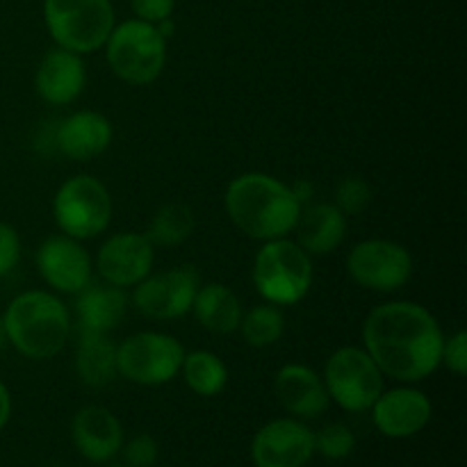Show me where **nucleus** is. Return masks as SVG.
<instances>
[{"mask_svg": "<svg viewBox=\"0 0 467 467\" xmlns=\"http://www.w3.org/2000/svg\"><path fill=\"white\" fill-rule=\"evenodd\" d=\"M274 392L276 400L287 413L296 418L313 420L328 409V392L324 381L315 369L306 365H285L276 372L274 379Z\"/></svg>", "mask_w": 467, "mask_h": 467, "instance_id": "a211bd4d", "label": "nucleus"}, {"mask_svg": "<svg viewBox=\"0 0 467 467\" xmlns=\"http://www.w3.org/2000/svg\"><path fill=\"white\" fill-rule=\"evenodd\" d=\"M130 5L140 21L153 23V26H158L164 18H171L176 9V0H130Z\"/></svg>", "mask_w": 467, "mask_h": 467, "instance_id": "2f4dec72", "label": "nucleus"}, {"mask_svg": "<svg viewBox=\"0 0 467 467\" xmlns=\"http://www.w3.org/2000/svg\"><path fill=\"white\" fill-rule=\"evenodd\" d=\"M363 342L381 374L401 383H418L438 369L445 337L424 306L390 301L365 319Z\"/></svg>", "mask_w": 467, "mask_h": 467, "instance_id": "f257e3e1", "label": "nucleus"}, {"mask_svg": "<svg viewBox=\"0 0 467 467\" xmlns=\"http://www.w3.org/2000/svg\"><path fill=\"white\" fill-rule=\"evenodd\" d=\"M128 296L121 287H114L109 283H87L76 299V313L80 331L89 333H109L121 324L126 317Z\"/></svg>", "mask_w": 467, "mask_h": 467, "instance_id": "412c9836", "label": "nucleus"}, {"mask_svg": "<svg viewBox=\"0 0 467 467\" xmlns=\"http://www.w3.org/2000/svg\"><path fill=\"white\" fill-rule=\"evenodd\" d=\"M324 386L328 400L349 413L372 409L383 392V374L369 354L358 347H342L333 351L324 368Z\"/></svg>", "mask_w": 467, "mask_h": 467, "instance_id": "6e6552de", "label": "nucleus"}, {"mask_svg": "<svg viewBox=\"0 0 467 467\" xmlns=\"http://www.w3.org/2000/svg\"><path fill=\"white\" fill-rule=\"evenodd\" d=\"M112 141V123L99 112H76L55 128V146L62 155L76 162L99 158Z\"/></svg>", "mask_w": 467, "mask_h": 467, "instance_id": "6ab92c4d", "label": "nucleus"}, {"mask_svg": "<svg viewBox=\"0 0 467 467\" xmlns=\"http://www.w3.org/2000/svg\"><path fill=\"white\" fill-rule=\"evenodd\" d=\"M347 272L365 290L395 292L413 276V258L390 240H365L351 249Z\"/></svg>", "mask_w": 467, "mask_h": 467, "instance_id": "9d476101", "label": "nucleus"}, {"mask_svg": "<svg viewBox=\"0 0 467 467\" xmlns=\"http://www.w3.org/2000/svg\"><path fill=\"white\" fill-rule=\"evenodd\" d=\"M372 201V187L363 181V178L349 176L337 185L336 190V205L345 214H358Z\"/></svg>", "mask_w": 467, "mask_h": 467, "instance_id": "cd10ccee", "label": "nucleus"}, {"mask_svg": "<svg viewBox=\"0 0 467 467\" xmlns=\"http://www.w3.org/2000/svg\"><path fill=\"white\" fill-rule=\"evenodd\" d=\"M7 345H9V342H7V331H5L3 317H0V351H3Z\"/></svg>", "mask_w": 467, "mask_h": 467, "instance_id": "f704fd0d", "label": "nucleus"}, {"mask_svg": "<svg viewBox=\"0 0 467 467\" xmlns=\"http://www.w3.org/2000/svg\"><path fill=\"white\" fill-rule=\"evenodd\" d=\"M185 351L171 336L141 331L117 347V369L123 379L140 386H162L181 372Z\"/></svg>", "mask_w": 467, "mask_h": 467, "instance_id": "1a4fd4ad", "label": "nucleus"}, {"mask_svg": "<svg viewBox=\"0 0 467 467\" xmlns=\"http://www.w3.org/2000/svg\"><path fill=\"white\" fill-rule=\"evenodd\" d=\"M296 244L308 255H327L347 235V214L336 203H315L299 214L295 226Z\"/></svg>", "mask_w": 467, "mask_h": 467, "instance_id": "aec40b11", "label": "nucleus"}, {"mask_svg": "<svg viewBox=\"0 0 467 467\" xmlns=\"http://www.w3.org/2000/svg\"><path fill=\"white\" fill-rule=\"evenodd\" d=\"M108 62L114 76L128 85H150L167 62V39L153 23L130 18L112 27L108 41Z\"/></svg>", "mask_w": 467, "mask_h": 467, "instance_id": "39448f33", "label": "nucleus"}, {"mask_svg": "<svg viewBox=\"0 0 467 467\" xmlns=\"http://www.w3.org/2000/svg\"><path fill=\"white\" fill-rule=\"evenodd\" d=\"M182 377L190 390L201 397H217L228 383V368L213 351H192L182 358Z\"/></svg>", "mask_w": 467, "mask_h": 467, "instance_id": "b1692460", "label": "nucleus"}, {"mask_svg": "<svg viewBox=\"0 0 467 467\" xmlns=\"http://www.w3.org/2000/svg\"><path fill=\"white\" fill-rule=\"evenodd\" d=\"M254 283L260 296L274 306H292L313 285L310 255L287 237L265 242L254 263Z\"/></svg>", "mask_w": 467, "mask_h": 467, "instance_id": "20e7f679", "label": "nucleus"}, {"mask_svg": "<svg viewBox=\"0 0 467 467\" xmlns=\"http://www.w3.org/2000/svg\"><path fill=\"white\" fill-rule=\"evenodd\" d=\"M196 319L201 327L217 336H228V333L237 331L242 322V306L235 292L228 290L222 283H208V285L199 287L192 304Z\"/></svg>", "mask_w": 467, "mask_h": 467, "instance_id": "4be33fe9", "label": "nucleus"}, {"mask_svg": "<svg viewBox=\"0 0 467 467\" xmlns=\"http://www.w3.org/2000/svg\"><path fill=\"white\" fill-rule=\"evenodd\" d=\"M87 82L82 57L73 50L55 48L41 57L36 67V94L48 105H68L82 94Z\"/></svg>", "mask_w": 467, "mask_h": 467, "instance_id": "f3484780", "label": "nucleus"}, {"mask_svg": "<svg viewBox=\"0 0 467 467\" xmlns=\"http://www.w3.org/2000/svg\"><path fill=\"white\" fill-rule=\"evenodd\" d=\"M44 21L59 48L87 55L108 41L114 7L109 0H44Z\"/></svg>", "mask_w": 467, "mask_h": 467, "instance_id": "423d86ee", "label": "nucleus"}, {"mask_svg": "<svg viewBox=\"0 0 467 467\" xmlns=\"http://www.w3.org/2000/svg\"><path fill=\"white\" fill-rule=\"evenodd\" d=\"M76 372L82 383L91 388H105L114 381L117 369V345L108 333L80 331L76 349Z\"/></svg>", "mask_w": 467, "mask_h": 467, "instance_id": "5701e85b", "label": "nucleus"}, {"mask_svg": "<svg viewBox=\"0 0 467 467\" xmlns=\"http://www.w3.org/2000/svg\"><path fill=\"white\" fill-rule=\"evenodd\" d=\"M155 244L140 233H119L103 242L96 255L100 278L114 287H135L150 274Z\"/></svg>", "mask_w": 467, "mask_h": 467, "instance_id": "ddd939ff", "label": "nucleus"}, {"mask_svg": "<svg viewBox=\"0 0 467 467\" xmlns=\"http://www.w3.org/2000/svg\"><path fill=\"white\" fill-rule=\"evenodd\" d=\"M36 269L50 287L67 295H78L91 281L89 255L68 235L48 237L39 246Z\"/></svg>", "mask_w": 467, "mask_h": 467, "instance_id": "4468645a", "label": "nucleus"}, {"mask_svg": "<svg viewBox=\"0 0 467 467\" xmlns=\"http://www.w3.org/2000/svg\"><path fill=\"white\" fill-rule=\"evenodd\" d=\"M356 436L347 424H327L322 431L315 433V451L331 461H342L354 451Z\"/></svg>", "mask_w": 467, "mask_h": 467, "instance_id": "bb28decb", "label": "nucleus"}, {"mask_svg": "<svg viewBox=\"0 0 467 467\" xmlns=\"http://www.w3.org/2000/svg\"><path fill=\"white\" fill-rule=\"evenodd\" d=\"M223 205L231 222L244 235L269 242L287 237L301 214V201L290 185L267 173H242L228 185Z\"/></svg>", "mask_w": 467, "mask_h": 467, "instance_id": "f03ea898", "label": "nucleus"}, {"mask_svg": "<svg viewBox=\"0 0 467 467\" xmlns=\"http://www.w3.org/2000/svg\"><path fill=\"white\" fill-rule=\"evenodd\" d=\"M9 418H12V395H9L7 386L0 381V429L7 427Z\"/></svg>", "mask_w": 467, "mask_h": 467, "instance_id": "473e14b6", "label": "nucleus"}, {"mask_svg": "<svg viewBox=\"0 0 467 467\" xmlns=\"http://www.w3.org/2000/svg\"><path fill=\"white\" fill-rule=\"evenodd\" d=\"M3 324L9 345L32 360L57 356L71 331L67 306L41 290L18 295L5 310Z\"/></svg>", "mask_w": 467, "mask_h": 467, "instance_id": "7ed1b4c3", "label": "nucleus"}, {"mask_svg": "<svg viewBox=\"0 0 467 467\" xmlns=\"http://www.w3.org/2000/svg\"><path fill=\"white\" fill-rule=\"evenodd\" d=\"M315 454V433L299 420H274L254 438L255 467H306Z\"/></svg>", "mask_w": 467, "mask_h": 467, "instance_id": "f8f14e48", "label": "nucleus"}, {"mask_svg": "<svg viewBox=\"0 0 467 467\" xmlns=\"http://www.w3.org/2000/svg\"><path fill=\"white\" fill-rule=\"evenodd\" d=\"M290 190L299 201H308L310 194H313V185L310 182H299V185H292Z\"/></svg>", "mask_w": 467, "mask_h": 467, "instance_id": "72a5a7b5", "label": "nucleus"}, {"mask_svg": "<svg viewBox=\"0 0 467 467\" xmlns=\"http://www.w3.org/2000/svg\"><path fill=\"white\" fill-rule=\"evenodd\" d=\"M441 363H445L447 368L454 374L463 377L467 372V333L459 331L456 336H451L450 340H445L442 345V358Z\"/></svg>", "mask_w": 467, "mask_h": 467, "instance_id": "7c9ffc66", "label": "nucleus"}, {"mask_svg": "<svg viewBox=\"0 0 467 467\" xmlns=\"http://www.w3.org/2000/svg\"><path fill=\"white\" fill-rule=\"evenodd\" d=\"M240 331L251 347L263 349V347H272L274 342L281 340L283 331H285V319H283L278 306L260 304L254 306L249 313H242Z\"/></svg>", "mask_w": 467, "mask_h": 467, "instance_id": "a878e982", "label": "nucleus"}, {"mask_svg": "<svg viewBox=\"0 0 467 467\" xmlns=\"http://www.w3.org/2000/svg\"><path fill=\"white\" fill-rule=\"evenodd\" d=\"M112 467H128V465H112Z\"/></svg>", "mask_w": 467, "mask_h": 467, "instance_id": "c9c22d12", "label": "nucleus"}, {"mask_svg": "<svg viewBox=\"0 0 467 467\" xmlns=\"http://www.w3.org/2000/svg\"><path fill=\"white\" fill-rule=\"evenodd\" d=\"M194 213L182 203L162 205L149 223V237L158 246H178L194 233Z\"/></svg>", "mask_w": 467, "mask_h": 467, "instance_id": "393cba45", "label": "nucleus"}, {"mask_svg": "<svg viewBox=\"0 0 467 467\" xmlns=\"http://www.w3.org/2000/svg\"><path fill=\"white\" fill-rule=\"evenodd\" d=\"M21 260V240L14 226L0 222V278L12 274Z\"/></svg>", "mask_w": 467, "mask_h": 467, "instance_id": "c756f323", "label": "nucleus"}, {"mask_svg": "<svg viewBox=\"0 0 467 467\" xmlns=\"http://www.w3.org/2000/svg\"><path fill=\"white\" fill-rule=\"evenodd\" d=\"M201 281L194 267H176L146 276L132 292V304L149 319H176L192 310Z\"/></svg>", "mask_w": 467, "mask_h": 467, "instance_id": "9b49d317", "label": "nucleus"}, {"mask_svg": "<svg viewBox=\"0 0 467 467\" xmlns=\"http://www.w3.org/2000/svg\"><path fill=\"white\" fill-rule=\"evenodd\" d=\"M372 418L379 431L388 438H410L431 420V401L415 388H395L381 392L372 404Z\"/></svg>", "mask_w": 467, "mask_h": 467, "instance_id": "2eb2a0df", "label": "nucleus"}, {"mask_svg": "<svg viewBox=\"0 0 467 467\" xmlns=\"http://www.w3.org/2000/svg\"><path fill=\"white\" fill-rule=\"evenodd\" d=\"M121 450L128 467H153L160 454L158 442L149 433H140L130 442H126Z\"/></svg>", "mask_w": 467, "mask_h": 467, "instance_id": "c85d7f7f", "label": "nucleus"}, {"mask_svg": "<svg viewBox=\"0 0 467 467\" xmlns=\"http://www.w3.org/2000/svg\"><path fill=\"white\" fill-rule=\"evenodd\" d=\"M53 214L59 231L73 240H91L109 226L112 199L99 178L73 176L53 199Z\"/></svg>", "mask_w": 467, "mask_h": 467, "instance_id": "0eeeda50", "label": "nucleus"}, {"mask_svg": "<svg viewBox=\"0 0 467 467\" xmlns=\"http://www.w3.org/2000/svg\"><path fill=\"white\" fill-rule=\"evenodd\" d=\"M73 445L91 463L112 461L123 447V427L112 410L103 406H85L71 424Z\"/></svg>", "mask_w": 467, "mask_h": 467, "instance_id": "dca6fc26", "label": "nucleus"}]
</instances>
